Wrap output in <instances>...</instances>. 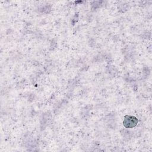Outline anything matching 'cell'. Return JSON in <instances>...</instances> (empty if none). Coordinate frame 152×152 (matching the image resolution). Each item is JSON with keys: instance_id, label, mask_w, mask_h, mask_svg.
Returning a JSON list of instances; mask_svg holds the SVG:
<instances>
[{"instance_id": "obj_1", "label": "cell", "mask_w": 152, "mask_h": 152, "mask_svg": "<svg viewBox=\"0 0 152 152\" xmlns=\"http://www.w3.org/2000/svg\"><path fill=\"white\" fill-rule=\"evenodd\" d=\"M138 122V119L134 116L125 115L123 121V125L125 128H132L135 127Z\"/></svg>"}]
</instances>
